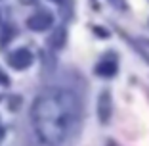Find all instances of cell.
Returning a JSON list of instances; mask_svg holds the SVG:
<instances>
[{"label":"cell","instance_id":"8992f818","mask_svg":"<svg viewBox=\"0 0 149 146\" xmlns=\"http://www.w3.org/2000/svg\"><path fill=\"white\" fill-rule=\"evenodd\" d=\"M63 35H65L63 29H57L56 31V35H54V39H52V44L56 46V48H59V46L63 44Z\"/></svg>","mask_w":149,"mask_h":146},{"label":"cell","instance_id":"277c9868","mask_svg":"<svg viewBox=\"0 0 149 146\" xmlns=\"http://www.w3.org/2000/svg\"><path fill=\"white\" fill-rule=\"evenodd\" d=\"M97 111H100V119L105 123L111 115V98L107 92H103L100 96V102H97Z\"/></svg>","mask_w":149,"mask_h":146},{"label":"cell","instance_id":"6da1fadb","mask_svg":"<svg viewBox=\"0 0 149 146\" xmlns=\"http://www.w3.org/2000/svg\"><path fill=\"white\" fill-rule=\"evenodd\" d=\"M79 100L71 90L52 87L36 96L31 108L35 135L46 146H61L79 119Z\"/></svg>","mask_w":149,"mask_h":146},{"label":"cell","instance_id":"52a82bcc","mask_svg":"<svg viewBox=\"0 0 149 146\" xmlns=\"http://www.w3.org/2000/svg\"><path fill=\"white\" fill-rule=\"evenodd\" d=\"M0 137H2V127H0Z\"/></svg>","mask_w":149,"mask_h":146},{"label":"cell","instance_id":"3957f363","mask_svg":"<svg viewBox=\"0 0 149 146\" xmlns=\"http://www.w3.org/2000/svg\"><path fill=\"white\" fill-rule=\"evenodd\" d=\"M27 25H29V29H33V31H44V29H48V27L52 25V16L40 12V13H36V16H33V18H29Z\"/></svg>","mask_w":149,"mask_h":146},{"label":"cell","instance_id":"7a4b0ae2","mask_svg":"<svg viewBox=\"0 0 149 146\" xmlns=\"http://www.w3.org/2000/svg\"><path fill=\"white\" fill-rule=\"evenodd\" d=\"M31 62H33V56L27 48H19L10 56V66L15 67V69H25V67L31 66Z\"/></svg>","mask_w":149,"mask_h":146},{"label":"cell","instance_id":"5b68a950","mask_svg":"<svg viewBox=\"0 0 149 146\" xmlns=\"http://www.w3.org/2000/svg\"><path fill=\"white\" fill-rule=\"evenodd\" d=\"M97 73H100V75H113L115 73V63H101V66H97Z\"/></svg>","mask_w":149,"mask_h":146}]
</instances>
